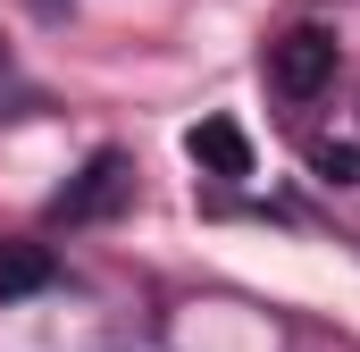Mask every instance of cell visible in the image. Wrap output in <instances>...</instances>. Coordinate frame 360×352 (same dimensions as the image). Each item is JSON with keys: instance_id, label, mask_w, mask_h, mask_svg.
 Masks as SVG:
<instances>
[{"instance_id": "obj_1", "label": "cell", "mask_w": 360, "mask_h": 352, "mask_svg": "<svg viewBox=\"0 0 360 352\" xmlns=\"http://www.w3.org/2000/svg\"><path fill=\"white\" fill-rule=\"evenodd\" d=\"M335 59H344L335 25H285L269 42V92L276 101H319L335 84Z\"/></svg>"}, {"instance_id": "obj_2", "label": "cell", "mask_w": 360, "mask_h": 352, "mask_svg": "<svg viewBox=\"0 0 360 352\" xmlns=\"http://www.w3.org/2000/svg\"><path fill=\"white\" fill-rule=\"evenodd\" d=\"M126 193H134V160L126 151H92L76 184H59V201H51V218L59 227H92V218H117L126 210Z\"/></svg>"}, {"instance_id": "obj_3", "label": "cell", "mask_w": 360, "mask_h": 352, "mask_svg": "<svg viewBox=\"0 0 360 352\" xmlns=\"http://www.w3.org/2000/svg\"><path fill=\"white\" fill-rule=\"evenodd\" d=\"M184 151H193V160H201L210 176H252V143H243L226 118H201V126L184 134Z\"/></svg>"}, {"instance_id": "obj_4", "label": "cell", "mask_w": 360, "mask_h": 352, "mask_svg": "<svg viewBox=\"0 0 360 352\" xmlns=\"http://www.w3.org/2000/svg\"><path fill=\"white\" fill-rule=\"evenodd\" d=\"M59 268H51V252L42 244H8L0 252V302H17V294H42Z\"/></svg>"}, {"instance_id": "obj_5", "label": "cell", "mask_w": 360, "mask_h": 352, "mask_svg": "<svg viewBox=\"0 0 360 352\" xmlns=\"http://www.w3.org/2000/svg\"><path fill=\"white\" fill-rule=\"evenodd\" d=\"M310 168L327 176V184H360V143H319Z\"/></svg>"}, {"instance_id": "obj_6", "label": "cell", "mask_w": 360, "mask_h": 352, "mask_svg": "<svg viewBox=\"0 0 360 352\" xmlns=\"http://www.w3.org/2000/svg\"><path fill=\"white\" fill-rule=\"evenodd\" d=\"M34 8H68V0H34Z\"/></svg>"}]
</instances>
